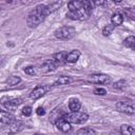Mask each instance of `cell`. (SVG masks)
<instances>
[{
	"label": "cell",
	"instance_id": "1",
	"mask_svg": "<svg viewBox=\"0 0 135 135\" xmlns=\"http://www.w3.org/2000/svg\"><path fill=\"white\" fill-rule=\"evenodd\" d=\"M46 16H47L46 5L45 4H39L33 11H31V13L28 14V16L26 18V23H27L28 27H31V28L37 27L44 20V18Z\"/></svg>",
	"mask_w": 135,
	"mask_h": 135
},
{
	"label": "cell",
	"instance_id": "2",
	"mask_svg": "<svg viewBox=\"0 0 135 135\" xmlns=\"http://www.w3.org/2000/svg\"><path fill=\"white\" fill-rule=\"evenodd\" d=\"M76 34V31L73 26H61L54 32V36L60 40H70Z\"/></svg>",
	"mask_w": 135,
	"mask_h": 135
},
{
	"label": "cell",
	"instance_id": "3",
	"mask_svg": "<svg viewBox=\"0 0 135 135\" xmlns=\"http://www.w3.org/2000/svg\"><path fill=\"white\" fill-rule=\"evenodd\" d=\"M71 123H83L89 119V115L84 112H71L63 116Z\"/></svg>",
	"mask_w": 135,
	"mask_h": 135
},
{
	"label": "cell",
	"instance_id": "4",
	"mask_svg": "<svg viewBox=\"0 0 135 135\" xmlns=\"http://www.w3.org/2000/svg\"><path fill=\"white\" fill-rule=\"evenodd\" d=\"M115 107L118 112H121L128 115L135 114V104L131 101H118L116 102Z\"/></svg>",
	"mask_w": 135,
	"mask_h": 135
},
{
	"label": "cell",
	"instance_id": "5",
	"mask_svg": "<svg viewBox=\"0 0 135 135\" xmlns=\"http://www.w3.org/2000/svg\"><path fill=\"white\" fill-rule=\"evenodd\" d=\"M22 103L21 98H12V97H2L1 104L6 110H15Z\"/></svg>",
	"mask_w": 135,
	"mask_h": 135
},
{
	"label": "cell",
	"instance_id": "6",
	"mask_svg": "<svg viewBox=\"0 0 135 135\" xmlns=\"http://www.w3.org/2000/svg\"><path fill=\"white\" fill-rule=\"evenodd\" d=\"M90 15H91V13L88 12L86 9H84L83 6L80 9L66 13V17L70 18V19H73V20H83V19H86Z\"/></svg>",
	"mask_w": 135,
	"mask_h": 135
},
{
	"label": "cell",
	"instance_id": "7",
	"mask_svg": "<svg viewBox=\"0 0 135 135\" xmlns=\"http://www.w3.org/2000/svg\"><path fill=\"white\" fill-rule=\"evenodd\" d=\"M88 80L92 83H97V84H105L111 82L110 76L105 74H92L89 76Z\"/></svg>",
	"mask_w": 135,
	"mask_h": 135
},
{
	"label": "cell",
	"instance_id": "8",
	"mask_svg": "<svg viewBox=\"0 0 135 135\" xmlns=\"http://www.w3.org/2000/svg\"><path fill=\"white\" fill-rule=\"evenodd\" d=\"M46 90H47L46 86H44L42 84H39L34 90H32V92L30 93V98L31 99H34V100L39 99V98H41L46 93Z\"/></svg>",
	"mask_w": 135,
	"mask_h": 135
},
{
	"label": "cell",
	"instance_id": "9",
	"mask_svg": "<svg viewBox=\"0 0 135 135\" xmlns=\"http://www.w3.org/2000/svg\"><path fill=\"white\" fill-rule=\"evenodd\" d=\"M55 126H56V127H57V129H58L59 131H61L62 133H68V132H70V131L72 130L71 122H69L64 117L60 118V119L56 122V124H55Z\"/></svg>",
	"mask_w": 135,
	"mask_h": 135
},
{
	"label": "cell",
	"instance_id": "10",
	"mask_svg": "<svg viewBox=\"0 0 135 135\" xmlns=\"http://www.w3.org/2000/svg\"><path fill=\"white\" fill-rule=\"evenodd\" d=\"M23 129V123L20 121V120H14L13 122H11L7 127V133L9 135L12 134H16V133H19L21 130Z\"/></svg>",
	"mask_w": 135,
	"mask_h": 135
},
{
	"label": "cell",
	"instance_id": "11",
	"mask_svg": "<svg viewBox=\"0 0 135 135\" xmlns=\"http://www.w3.org/2000/svg\"><path fill=\"white\" fill-rule=\"evenodd\" d=\"M65 114H66V113H65V112H63V111H62V109L56 108V109H54V110L51 112V114H50V121H51L52 123L56 124V122H57L60 118H62Z\"/></svg>",
	"mask_w": 135,
	"mask_h": 135
},
{
	"label": "cell",
	"instance_id": "12",
	"mask_svg": "<svg viewBox=\"0 0 135 135\" xmlns=\"http://www.w3.org/2000/svg\"><path fill=\"white\" fill-rule=\"evenodd\" d=\"M57 68V63L54 60H49L45 61L39 69L40 73H50V72H54Z\"/></svg>",
	"mask_w": 135,
	"mask_h": 135
},
{
	"label": "cell",
	"instance_id": "13",
	"mask_svg": "<svg viewBox=\"0 0 135 135\" xmlns=\"http://www.w3.org/2000/svg\"><path fill=\"white\" fill-rule=\"evenodd\" d=\"M1 117H0V119H1V124L3 126V124H9L11 122H13L14 120H15V117H14V115L13 114H11V113H8V112H5V111H1Z\"/></svg>",
	"mask_w": 135,
	"mask_h": 135
},
{
	"label": "cell",
	"instance_id": "14",
	"mask_svg": "<svg viewBox=\"0 0 135 135\" xmlns=\"http://www.w3.org/2000/svg\"><path fill=\"white\" fill-rule=\"evenodd\" d=\"M80 57V52L78 50H73L66 55V62L68 63H75L78 61Z\"/></svg>",
	"mask_w": 135,
	"mask_h": 135
},
{
	"label": "cell",
	"instance_id": "15",
	"mask_svg": "<svg viewBox=\"0 0 135 135\" xmlns=\"http://www.w3.org/2000/svg\"><path fill=\"white\" fill-rule=\"evenodd\" d=\"M66 55H68V53H65V52H58L54 55L53 60L57 63V65L64 64V63H66Z\"/></svg>",
	"mask_w": 135,
	"mask_h": 135
},
{
	"label": "cell",
	"instance_id": "16",
	"mask_svg": "<svg viewBox=\"0 0 135 135\" xmlns=\"http://www.w3.org/2000/svg\"><path fill=\"white\" fill-rule=\"evenodd\" d=\"M81 108V102L79 99L77 98H72L69 101V109L71 110V112H78Z\"/></svg>",
	"mask_w": 135,
	"mask_h": 135
},
{
	"label": "cell",
	"instance_id": "17",
	"mask_svg": "<svg viewBox=\"0 0 135 135\" xmlns=\"http://www.w3.org/2000/svg\"><path fill=\"white\" fill-rule=\"evenodd\" d=\"M111 22L114 26H117V25H120L122 22H123V16L122 14L120 13H115L112 15L111 17Z\"/></svg>",
	"mask_w": 135,
	"mask_h": 135
},
{
	"label": "cell",
	"instance_id": "18",
	"mask_svg": "<svg viewBox=\"0 0 135 135\" xmlns=\"http://www.w3.org/2000/svg\"><path fill=\"white\" fill-rule=\"evenodd\" d=\"M119 131L121 135H133L135 133V129L129 124H121Z\"/></svg>",
	"mask_w": 135,
	"mask_h": 135
},
{
	"label": "cell",
	"instance_id": "19",
	"mask_svg": "<svg viewBox=\"0 0 135 135\" xmlns=\"http://www.w3.org/2000/svg\"><path fill=\"white\" fill-rule=\"evenodd\" d=\"M68 7H69V12H74V11L80 9V8H82V1H77V0L71 1L68 3Z\"/></svg>",
	"mask_w": 135,
	"mask_h": 135
},
{
	"label": "cell",
	"instance_id": "20",
	"mask_svg": "<svg viewBox=\"0 0 135 135\" xmlns=\"http://www.w3.org/2000/svg\"><path fill=\"white\" fill-rule=\"evenodd\" d=\"M123 45L126 47H129L133 51H135V37L134 36H129L123 40Z\"/></svg>",
	"mask_w": 135,
	"mask_h": 135
},
{
	"label": "cell",
	"instance_id": "21",
	"mask_svg": "<svg viewBox=\"0 0 135 135\" xmlns=\"http://www.w3.org/2000/svg\"><path fill=\"white\" fill-rule=\"evenodd\" d=\"M76 135H97V132L91 128H81L77 131Z\"/></svg>",
	"mask_w": 135,
	"mask_h": 135
},
{
	"label": "cell",
	"instance_id": "22",
	"mask_svg": "<svg viewBox=\"0 0 135 135\" xmlns=\"http://www.w3.org/2000/svg\"><path fill=\"white\" fill-rule=\"evenodd\" d=\"M72 81V78L69 76H60L56 81H55V85H64V84H69Z\"/></svg>",
	"mask_w": 135,
	"mask_h": 135
},
{
	"label": "cell",
	"instance_id": "23",
	"mask_svg": "<svg viewBox=\"0 0 135 135\" xmlns=\"http://www.w3.org/2000/svg\"><path fill=\"white\" fill-rule=\"evenodd\" d=\"M60 5H61V2H53V3L49 4V5H46V14H47V16L50 14L54 13L55 11H57L60 7Z\"/></svg>",
	"mask_w": 135,
	"mask_h": 135
},
{
	"label": "cell",
	"instance_id": "24",
	"mask_svg": "<svg viewBox=\"0 0 135 135\" xmlns=\"http://www.w3.org/2000/svg\"><path fill=\"white\" fill-rule=\"evenodd\" d=\"M21 81V78L19 76H9L6 80V83L9 85V86H14V85H17L19 84V82Z\"/></svg>",
	"mask_w": 135,
	"mask_h": 135
},
{
	"label": "cell",
	"instance_id": "25",
	"mask_svg": "<svg viewBox=\"0 0 135 135\" xmlns=\"http://www.w3.org/2000/svg\"><path fill=\"white\" fill-rule=\"evenodd\" d=\"M126 86H127V81L123 80V79L118 80V81H116V82L113 83V88H114L115 90H122V89H124Z\"/></svg>",
	"mask_w": 135,
	"mask_h": 135
},
{
	"label": "cell",
	"instance_id": "26",
	"mask_svg": "<svg viewBox=\"0 0 135 135\" xmlns=\"http://www.w3.org/2000/svg\"><path fill=\"white\" fill-rule=\"evenodd\" d=\"M113 31H114V25L113 24H108L102 28V34H103V36L108 37L113 33Z\"/></svg>",
	"mask_w": 135,
	"mask_h": 135
},
{
	"label": "cell",
	"instance_id": "27",
	"mask_svg": "<svg viewBox=\"0 0 135 135\" xmlns=\"http://www.w3.org/2000/svg\"><path fill=\"white\" fill-rule=\"evenodd\" d=\"M24 73L27 74V75L34 76V75L37 73V70H36V68H34V66H26V68L24 69Z\"/></svg>",
	"mask_w": 135,
	"mask_h": 135
},
{
	"label": "cell",
	"instance_id": "28",
	"mask_svg": "<svg viewBox=\"0 0 135 135\" xmlns=\"http://www.w3.org/2000/svg\"><path fill=\"white\" fill-rule=\"evenodd\" d=\"M21 113H22L23 116L28 117V116H31V114H32V108H31L30 105H25V107L21 110Z\"/></svg>",
	"mask_w": 135,
	"mask_h": 135
},
{
	"label": "cell",
	"instance_id": "29",
	"mask_svg": "<svg viewBox=\"0 0 135 135\" xmlns=\"http://www.w3.org/2000/svg\"><path fill=\"white\" fill-rule=\"evenodd\" d=\"M94 94H96V95H100V96H104V95L107 94V91H105L103 88H97V89H95Z\"/></svg>",
	"mask_w": 135,
	"mask_h": 135
},
{
	"label": "cell",
	"instance_id": "30",
	"mask_svg": "<svg viewBox=\"0 0 135 135\" xmlns=\"http://www.w3.org/2000/svg\"><path fill=\"white\" fill-rule=\"evenodd\" d=\"M36 113H37V115H38V116H43V115L45 114V110H44V108L39 107V108H37Z\"/></svg>",
	"mask_w": 135,
	"mask_h": 135
},
{
	"label": "cell",
	"instance_id": "31",
	"mask_svg": "<svg viewBox=\"0 0 135 135\" xmlns=\"http://www.w3.org/2000/svg\"><path fill=\"white\" fill-rule=\"evenodd\" d=\"M109 135H121V133H120V131L113 130L112 132H110V134H109Z\"/></svg>",
	"mask_w": 135,
	"mask_h": 135
},
{
	"label": "cell",
	"instance_id": "32",
	"mask_svg": "<svg viewBox=\"0 0 135 135\" xmlns=\"http://www.w3.org/2000/svg\"><path fill=\"white\" fill-rule=\"evenodd\" d=\"M33 135H46V134H42V133H34Z\"/></svg>",
	"mask_w": 135,
	"mask_h": 135
}]
</instances>
